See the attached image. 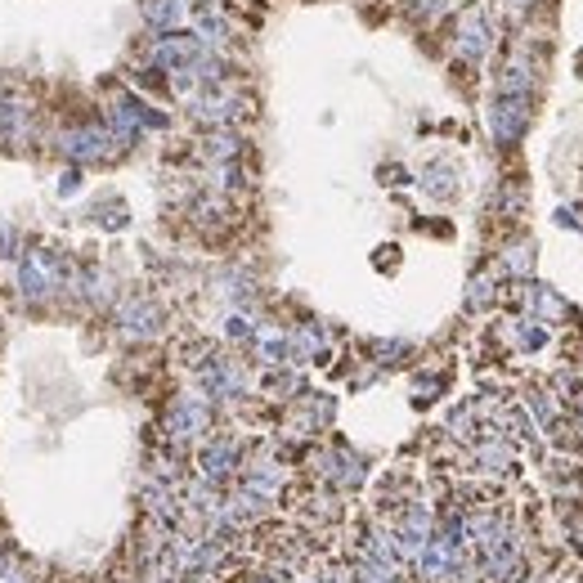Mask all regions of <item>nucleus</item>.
<instances>
[{"mask_svg": "<svg viewBox=\"0 0 583 583\" xmlns=\"http://www.w3.org/2000/svg\"><path fill=\"white\" fill-rule=\"evenodd\" d=\"M359 583H391V574H382V570H363Z\"/></svg>", "mask_w": 583, "mask_h": 583, "instance_id": "obj_1", "label": "nucleus"}]
</instances>
